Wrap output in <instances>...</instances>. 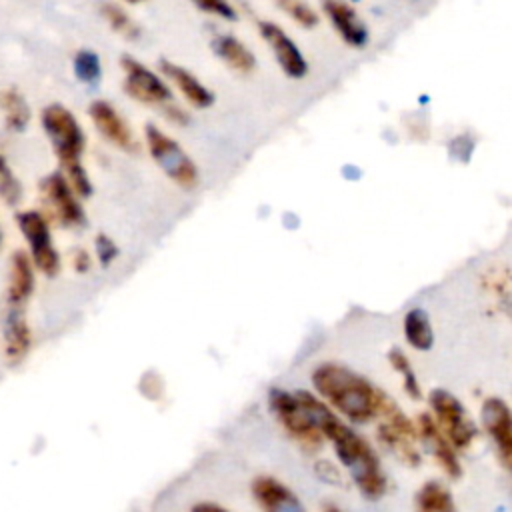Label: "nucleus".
Masks as SVG:
<instances>
[{
    "mask_svg": "<svg viewBox=\"0 0 512 512\" xmlns=\"http://www.w3.org/2000/svg\"><path fill=\"white\" fill-rule=\"evenodd\" d=\"M302 406L310 414L312 422L332 444V450L342 464V468L352 478L354 486L366 500H378L386 492V474L382 470L380 458L372 444L358 434L348 422H344L324 400H320L310 390H296Z\"/></svg>",
    "mask_w": 512,
    "mask_h": 512,
    "instance_id": "nucleus-1",
    "label": "nucleus"
},
{
    "mask_svg": "<svg viewBox=\"0 0 512 512\" xmlns=\"http://www.w3.org/2000/svg\"><path fill=\"white\" fill-rule=\"evenodd\" d=\"M314 394L338 416L352 424H366L378 416L380 394L368 378L340 362H320L310 372Z\"/></svg>",
    "mask_w": 512,
    "mask_h": 512,
    "instance_id": "nucleus-2",
    "label": "nucleus"
},
{
    "mask_svg": "<svg viewBox=\"0 0 512 512\" xmlns=\"http://www.w3.org/2000/svg\"><path fill=\"white\" fill-rule=\"evenodd\" d=\"M40 126L58 160V170L68 178L76 194L88 200L94 192V184L84 166L88 140L78 116L62 102H50L40 112Z\"/></svg>",
    "mask_w": 512,
    "mask_h": 512,
    "instance_id": "nucleus-3",
    "label": "nucleus"
},
{
    "mask_svg": "<svg viewBox=\"0 0 512 512\" xmlns=\"http://www.w3.org/2000/svg\"><path fill=\"white\" fill-rule=\"evenodd\" d=\"M142 140L148 156L158 166V170L182 190H194L200 182V170L186 148L172 138L164 128L154 122L144 124Z\"/></svg>",
    "mask_w": 512,
    "mask_h": 512,
    "instance_id": "nucleus-4",
    "label": "nucleus"
},
{
    "mask_svg": "<svg viewBox=\"0 0 512 512\" xmlns=\"http://www.w3.org/2000/svg\"><path fill=\"white\" fill-rule=\"evenodd\" d=\"M14 224L26 242V252L36 270L46 278L58 276L62 270V256L54 242L52 222L48 216L38 208H26L14 214Z\"/></svg>",
    "mask_w": 512,
    "mask_h": 512,
    "instance_id": "nucleus-5",
    "label": "nucleus"
},
{
    "mask_svg": "<svg viewBox=\"0 0 512 512\" xmlns=\"http://www.w3.org/2000/svg\"><path fill=\"white\" fill-rule=\"evenodd\" d=\"M38 192L48 220L66 230H80L88 224L84 200L76 194L68 178L60 170L48 172L38 182Z\"/></svg>",
    "mask_w": 512,
    "mask_h": 512,
    "instance_id": "nucleus-6",
    "label": "nucleus"
},
{
    "mask_svg": "<svg viewBox=\"0 0 512 512\" xmlns=\"http://www.w3.org/2000/svg\"><path fill=\"white\" fill-rule=\"evenodd\" d=\"M268 408L282 430L306 452H318L324 444V436L312 422L310 414L302 406L296 392L284 388H272L268 392Z\"/></svg>",
    "mask_w": 512,
    "mask_h": 512,
    "instance_id": "nucleus-7",
    "label": "nucleus"
},
{
    "mask_svg": "<svg viewBox=\"0 0 512 512\" xmlns=\"http://www.w3.org/2000/svg\"><path fill=\"white\" fill-rule=\"evenodd\" d=\"M378 416H380L378 440L382 442V446H386L404 464L418 466L420 452L416 448V440H418L416 422H412L404 414V410L384 392L380 394Z\"/></svg>",
    "mask_w": 512,
    "mask_h": 512,
    "instance_id": "nucleus-8",
    "label": "nucleus"
},
{
    "mask_svg": "<svg viewBox=\"0 0 512 512\" xmlns=\"http://www.w3.org/2000/svg\"><path fill=\"white\" fill-rule=\"evenodd\" d=\"M120 70H122V90L134 102L156 108L158 112L174 102V92L168 80L158 70H152L148 64H144L142 60L130 54H124L120 58Z\"/></svg>",
    "mask_w": 512,
    "mask_h": 512,
    "instance_id": "nucleus-9",
    "label": "nucleus"
},
{
    "mask_svg": "<svg viewBox=\"0 0 512 512\" xmlns=\"http://www.w3.org/2000/svg\"><path fill=\"white\" fill-rule=\"evenodd\" d=\"M428 404L432 410V418L452 442V446L456 450L470 448L478 434V428L460 398L446 388H432L428 394Z\"/></svg>",
    "mask_w": 512,
    "mask_h": 512,
    "instance_id": "nucleus-10",
    "label": "nucleus"
},
{
    "mask_svg": "<svg viewBox=\"0 0 512 512\" xmlns=\"http://www.w3.org/2000/svg\"><path fill=\"white\" fill-rule=\"evenodd\" d=\"M258 36L264 40L268 50L272 52L278 68L284 76L292 80H302L310 72V64L302 52V48L296 44V40L274 20H258L256 24Z\"/></svg>",
    "mask_w": 512,
    "mask_h": 512,
    "instance_id": "nucleus-11",
    "label": "nucleus"
},
{
    "mask_svg": "<svg viewBox=\"0 0 512 512\" xmlns=\"http://www.w3.org/2000/svg\"><path fill=\"white\" fill-rule=\"evenodd\" d=\"M480 422L490 438L500 466L512 474V408L500 396H490L482 402Z\"/></svg>",
    "mask_w": 512,
    "mask_h": 512,
    "instance_id": "nucleus-12",
    "label": "nucleus"
},
{
    "mask_svg": "<svg viewBox=\"0 0 512 512\" xmlns=\"http://www.w3.org/2000/svg\"><path fill=\"white\" fill-rule=\"evenodd\" d=\"M86 112H88L92 126L96 128V132L108 144H112L114 148L128 152V154L138 150V140H136L132 126L128 124L124 114L110 100L96 98L88 104Z\"/></svg>",
    "mask_w": 512,
    "mask_h": 512,
    "instance_id": "nucleus-13",
    "label": "nucleus"
},
{
    "mask_svg": "<svg viewBox=\"0 0 512 512\" xmlns=\"http://www.w3.org/2000/svg\"><path fill=\"white\" fill-rule=\"evenodd\" d=\"M158 72L168 80V84L184 98V102L190 108H198V110H208L216 104V94L214 90L200 78L196 76L190 68L162 58L158 62Z\"/></svg>",
    "mask_w": 512,
    "mask_h": 512,
    "instance_id": "nucleus-14",
    "label": "nucleus"
},
{
    "mask_svg": "<svg viewBox=\"0 0 512 512\" xmlns=\"http://www.w3.org/2000/svg\"><path fill=\"white\" fill-rule=\"evenodd\" d=\"M320 10L346 46L364 48L370 42L366 22L348 0H320Z\"/></svg>",
    "mask_w": 512,
    "mask_h": 512,
    "instance_id": "nucleus-15",
    "label": "nucleus"
},
{
    "mask_svg": "<svg viewBox=\"0 0 512 512\" xmlns=\"http://www.w3.org/2000/svg\"><path fill=\"white\" fill-rule=\"evenodd\" d=\"M418 428V440L428 448L436 464L442 468V472L450 478L462 476V464L458 458V450L452 446V442L446 438V434L440 430L432 414H420L416 418Z\"/></svg>",
    "mask_w": 512,
    "mask_h": 512,
    "instance_id": "nucleus-16",
    "label": "nucleus"
},
{
    "mask_svg": "<svg viewBox=\"0 0 512 512\" xmlns=\"http://www.w3.org/2000/svg\"><path fill=\"white\" fill-rule=\"evenodd\" d=\"M250 492L260 512H306L300 498L278 478L260 474L252 480Z\"/></svg>",
    "mask_w": 512,
    "mask_h": 512,
    "instance_id": "nucleus-17",
    "label": "nucleus"
},
{
    "mask_svg": "<svg viewBox=\"0 0 512 512\" xmlns=\"http://www.w3.org/2000/svg\"><path fill=\"white\" fill-rule=\"evenodd\" d=\"M36 266L26 250L18 248L10 254L6 304L8 308H24L36 290Z\"/></svg>",
    "mask_w": 512,
    "mask_h": 512,
    "instance_id": "nucleus-18",
    "label": "nucleus"
},
{
    "mask_svg": "<svg viewBox=\"0 0 512 512\" xmlns=\"http://www.w3.org/2000/svg\"><path fill=\"white\" fill-rule=\"evenodd\" d=\"M210 50L234 74L248 76L258 66V58L254 50L232 32L214 34L210 40Z\"/></svg>",
    "mask_w": 512,
    "mask_h": 512,
    "instance_id": "nucleus-19",
    "label": "nucleus"
},
{
    "mask_svg": "<svg viewBox=\"0 0 512 512\" xmlns=\"http://www.w3.org/2000/svg\"><path fill=\"white\" fill-rule=\"evenodd\" d=\"M2 346L8 364L18 366L26 360L32 348V328L24 308H8L2 324Z\"/></svg>",
    "mask_w": 512,
    "mask_h": 512,
    "instance_id": "nucleus-20",
    "label": "nucleus"
},
{
    "mask_svg": "<svg viewBox=\"0 0 512 512\" xmlns=\"http://www.w3.org/2000/svg\"><path fill=\"white\" fill-rule=\"evenodd\" d=\"M0 112L4 128L12 134H20L32 120V110L26 96L16 86L0 88Z\"/></svg>",
    "mask_w": 512,
    "mask_h": 512,
    "instance_id": "nucleus-21",
    "label": "nucleus"
},
{
    "mask_svg": "<svg viewBox=\"0 0 512 512\" xmlns=\"http://www.w3.org/2000/svg\"><path fill=\"white\" fill-rule=\"evenodd\" d=\"M402 332H404V340L408 342V346L418 352H426L434 344V328H432L430 316L420 306H414L404 314Z\"/></svg>",
    "mask_w": 512,
    "mask_h": 512,
    "instance_id": "nucleus-22",
    "label": "nucleus"
},
{
    "mask_svg": "<svg viewBox=\"0 0 512 512\" xmlns=\"http://www.w3.org/2000/svg\"><path fill=\"white\" fill-rule=\"evenodd\" d=\"M102 20L108 24V28L118 34L120 38L128 40V42H136L142 36V26L132 18V14L114 0H104L98 6Z\"/></svg>",
    "mask_w": 512,
    "mask_h": 512,
    "instance_id": "nucleus-23",
    "label": "nucleus"
},
{
    "mask_svg": "<svg viewBox=\"0 0 512 512\" xmlns=\"http://www.w3.org/2000/svg\"><path fill=\"white\" fill-rule=\"evenodd\" d=\"M416 512H458L452 492L438 480L424 482L414 498Z\"/></svg>",
    "mask_w": 512,
    "mask_h": 512,
    "instance_id": "nucleus-24",
    "label": "nucleus"
},
{
    "mask_svg": "<svg viewBox=\"0 0 512 512\" xmlns=\"http://www.w3.org/2000/svg\"><path fill=\"white\" fill-rule=\"evenodd\" d=\"M72 72L78 82L96 86L102 78V58L92 48H80L72 56Z\"/></svg>",
    "mask_w": 512,
    "mask_h": 512,
    "instance_id": "nucleus-25",
    "label": "nucleus"
},
{
    "mask_svg": "<svg viewBox=\"0 0 512 512\" xmlns=\"http://www.w3.org/2000/svg\"><path fill=\"white\" fill-rule=\"evenodd\" d=\"M388 362L392 366V370L402 378V386L404 392L412 398V400H420L422 398V390H420V382L418 376L412 368L410 358L400 350V348H390L388 352Z\"/></svg>",
    "mask_w": 512,
    "mask_h": 512,
    "instance_id": "nucleus-26",
    "label": "nucleus"
},
{
    "mask_svg": "<svg viewBox=\"0 0 512 512\" xmlns=\"http://www.w3.org/2000/svg\"><path fill=\"white\" fill-rule=\"evenodd\" d=\"M276 8L284 12L296 26L304 30H312L320 24V14L318 10L306 2V0H274Z\"/></svg>",
    "mask_w": 512,
    "mask_h": 512,
    "instance_id": "nucleus-27",
    "label": "nucleus"
},
{
    "mask_svg": "<svg viewBox=\"0 0 512 512\" xmlns=\"http://www.w3.org/2000/svg\"><path fill=\"white\" fill-rule=\"evenodd\" d=\"M22 196H24L22 182L12 170L4 152L0 150V200L6 206H18L22 202Z\"/></svg>",
    "mask_w": 512,
    "mask_h": 512,
    "instance_id": "nucleus-28",
    "label": "nucleus"
},
{
    "mask_svg": "<svg viewBox=\"0 0 512 512\" xmlns=\"http://www.w3.org/2000/svg\"><path fill=\"white\" fill-rule=\"evenodd\" d=\"M92 254H94V260L102 268H110L118 260V256H120V246L116 244V240L112 236L100 232V234L94 236Z\"/></svg>",
    "mask_w": 512,
    "mask_h": 512,
    "instance_id": "nucleus-29",
    "label": "nucleus"
},
{
    "mask_svg": "<svg viewBox=\"0 0 512 512\" xmlns=\"http://www.w3.org/2000/svg\"><path fill=\"white\" fill-rule=\"evenodd\" d=\"M200 12L214 16L224 22H236L238 20V8L230 0H190Z\"/></svg>",
    "mask_w": 512,
    "mask_h": 512,
    "instance_id": "nucleus-30",
    "label": "nucleus"
},
{
    "mask_svg": "<svg viewBox=\"0 0 512 512\" xmlns=\"http://www.w3.org/2000/svg\"><path fill=\"white\" fill-rule=\"evenodd\" d=\"M70 266L76 274H88L94 266V254L82 246L74 248L70 254Z\"/></svg>",
    "mask_w": 512,
    "mask_h": 512,
    "instance_id": "nucleus-31",
    "label": "nucleus"
},
{
    "mask_svg": "<svg viewBox=\"0 0 512 512\" xmlns=\"http://www.w3.org/2000/svg\"><path fill=\"white\" fill-rule=\"evenodd\" d=\"M160 114L168 124H174V126H188L190 124V112L184 106H180L176 100L172 104H168L164 110H160Z\"/></svg>",
    "mask_w": 512,
    "mask_h": 512,
    "instance_id": "nucleus-32",
    "label": "nucleus"
},
{
    "mask_svg": "<svg viewBox=\"0 0 512 512\" xmlns=\"http://www.w3.org/2000/svg\"><path fill=\"white\" fill-rule=\"evenodd\" d=\"M190 512H230L228 508H224L218 502H210V500H200L196 504L190 506Z\"/></svg>",
    "mask_w": 512,
    "mask_h": 512,
    "instance_id": "nucleus-33",
    "label": "nucleus"
},
{
    "mask_svg": "<svg viewBox=\"0 0 512 512\" xmlns=\"http://www.w3.org/2000/svg\"><path fill=\"white\" fill-rule=\"evenodd\" d=\"M322 512H342V510H340L336 504H330V502H328V504L322 506Z\"/></svg>",
    "mask_w": 512,
    "mask_h": 512,
    "instance_id": "nucleus-34",
    "label": "nucleus"
},
{
    "mask_svg": "<svg viewBox=\"0 0 512 512\" xmlns=\"http://www.w3.org/2000/svg\"><path fill=\"white\" fill-rule=\"evenodd\" d=\"M504 312L512 318V300H508V302H504Z\"/></svg>",
    "mask_w": 512,
    "mask_h": 512,
    "instance_id": "nucleus-35",
    "label": "nucleus"
},
{
    "mask_svg": "<svg viewBox=\"0 0 512 512\" xmlns=\"http://www.w3.org/2000/svg\"><path fill=\"white\" fill-rule=\"evenodd\" d=\"M118 2H124V4H130V6H138V4H144L146 0H118Z\"/></svg>",
    "mask_w": 512,
    "mask_h": 512,
    "instance_id": "nucleus-36",
    "label": "nucleus"
},
{
    "mask_svg": "<svg viewBox=\"0 0 512 512\" xmlns=\"http://www.w3.org/2000/svg\"><path fill=\"white\" fill-rule=\"evenodd\" d=\"M2 244H4V230H2V224H0V248H2Z\"/></svg>",
    "mask_w": 512,
    "mask_h": 512,
    "instance_id": "nucleus-37",
    "label": "nucleus"
}]
</instances>
